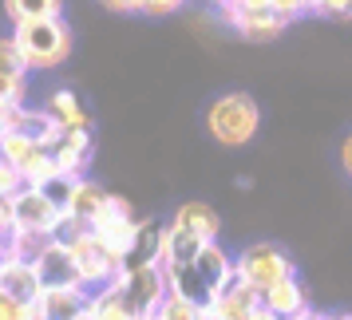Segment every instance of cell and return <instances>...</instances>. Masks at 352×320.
Returning <instances> with one entry per match:
<instances>
[{"instance_id":"cell-19","label":"cell","mask_w":352,"mask_h":320,"mask_svg":"<svg viewBox=\"0 0 352 320\" xmlns=\"http://www.w3.org/2000/svg\"><path fill=\"white\" fill-rule=\"evenodd\" d=\"M4 12L16 24H28V20H60L64 16V0H4Z\"/></svg>"},{"instance_id":"cell-25","label":"cell","mask_w":352,"mask_h":320,"mask_svg":"<svg viewBox=\"0 0 352 320\" xmlns=\"http://www.w3.org/2000/svg\"><path fill=\"white\" fill-rule=\"evenodd\" d=\"M16 190H24V182H20V174L8 166V162L0 159V198H12Z\"/></svg>"},{"instance_id":"cell-15","label":"cell","mask_w":352,"mask_h":320,"mask_svg":"<svg viewBox=\"0 0 352 320\" xmlns=\"http://www.w3.org/2000/svg\"><path fill=\"white\" fill-rule=\"evenodd\" d=\"M87 308H91V293L87 288H44V297H40L44 320H76Z\"/></svg>"},{"instance_id":"cell-22","label":"cell","mask_w":352,"mask_h":320,"mask_svg":"<svg viewBox=\"0 0 352 320\" xmlns=\"http://www.w3.org/2000/svg\"><path fill=\"white\" fill-rule=\"evenodd\" d=\"M270 8L273 12H281L285 20H297V16H305V12H313L317 0H270Z\"/></svg>"},{"instance_id":"cell-32","label":"cell","mask_w":352,"mask_h":320,"mask_svg":"<svg viewBox=\"0 0 352 320\" xmlns=\"http://www.w3.org/2000/svg\"><path fill=\"white\" fill-rule=\"evenodd\" d=\"M76 320H91V308H87V312H80V317H76Z\"/></svg>"},{"instance_id":"cell-28","label":"cell","mask_w":352,"mask_h":320,"mask_svg":"<svg viewBox=\"0 0 352 320\" xmlns=\"http://www.w3.org/2000/svg\"><path fill=\"white\" fill-rule=\"evenodd\" d=\"M257 8H270V0H230V8L222 12V20H230L234 12H257Z\"/></svg>"},{"instance_id":"cell-3","label":"cell","mask_w":352,"mask_h":320,"mask_svg":"<svg viewBox=\"0 0 352 320\" xmlns=\"http://www.w3.org/2000/svg\"><path fill=\"white\" fill-rule=\"evenodd\" d=\"M12 44H16L20 60L28 71H52L72 56V28L67 20H28L12 28Z\"/></svg>"},{"instance_id":"cell-1","label":"cell","mask_w":352,"mask_h":320,"mask_svg":"<svg viewBox=\"0 0 352 320\" xmlns=\"http://www.w3.org/2000/svg\"><path fill=\"white\" fill-rule=\"evenodd\" d=\"M222 233V218L218 209L206 202H186L175 209V218L166 222V238H162V269L166 265H194L198 253L214 245Z\"/></svg>"},{"instance_id":"cell-13","label":"cell","mask_w":352,"mask_h":320,"mask_svg":"<svg viewBox=\"0 0 352 320\" xmlns=\"http://www.w3.org/2000/svg\"><path fill=\"white\" fill-rule=\"evenodd\" d=\"M241 40H254V44H265V40H277V36L289 28V20L273 8H257V12H234L226 20Z\"/></svg>"},{"instance_id":"cell-6","label":"cell","mask_w":352,"mask_h":320,"mask_svg":"<svg viewBox=\"0 0 352 320\" xmlns=\"http://www.w3.org/2000/svg\"><path fill=\"white\" fill-rule=\"evenodd\" d=\"M115 288L123 293V301L139 312V317H151L159 301L166 297V273L162 265H146V269H123V277L115 281Z\"/></svg>"},{"instance_id":"cell-27","label":"cell","mask_w":352,"mask_h":320,"mask_svg":"<svg viewBox=\"0 0 352 320\" xmlns=\"http://www.w3.org/2000/svg\"><path fill=\"white\" fill-rule=\"evenodd\" d=\"M12 206H8V198H0V249H4V241L12 238Z\"/></svg>"},{"instance_id":"cell-18","label":"cell","mask_w":352,"mask_h":320,"mask_svg":"<svg viewBox=\"0 0 352 320\" xmlns=\"http://www.w3.org/2000/svg\"><path fill=\"white\" fill-rule=\"evenodd\" d=\"M194 269H198V277L206 281V288H210V293L218 297V293H222V285L230 281V277H234V257H230V253L222 249V245L214 241V245H206V249L198 253V261H194Z\"/></svg>"},{"instance_id":"cell-10","label":"cell","mask_w":352,"mask_h":320,"mask_svg":"<svg viewBox=\"0 0 352 320\" xmlns=\"http://www.w3.org/2000/svg\"><path fill=\"white\" fill-rule=\"evenodd\" d=\"M36 269H40L44 288H83L80 269H76V261H72V249H67V241H60V238L44 249V257L36 261Z\"/></svg>"},{"instance_id":"cell-9","label":"cell","mask_w":352,"mask_h":320,"mask_svg":"<svg viewBox=\"0 0 352 320\" xmlns=\"http://www.w3.org/2000/svg\"><path fill=\"white\" fill-rule=\"evenodd\" d=\"M28 76H32V71L24 67L16 44H12V36H0V99L24 107V103H28Z\"/></svg>"},{"instance_id":"cell-20","label":"cell","mask_w":352,"mask_h":320,"mask_svg":"<svg viewBox=\"0 0 352 320\" xmlns=\"http://www.w3.org/2000/svg\"><path fill=\"white\" fill-rule=\"evenodd\" d=\"M20 135L24 139H32V143H40V146H52L56 139H60V127H56V119H52L44 107H24L20 111Z\"/></svg>"},{"instance_id":"cell-16","label":"cell","mask_w":352,"mask_h":320,"mask_svg":"<svg viewBox=\"0 0 352 320\" xmlns=\"http://www.w3.org/2000/svg\"><path fill=\"white\" fill-rule=\"evenodd\" d=\"M44 111L56 119V127L60 130H91V115L83 111V103L76 99V91H67V87H56L44 103Z\"/></svg>"},{"instance_id":"cell-23","label":"cell","mask_w":352,"mask_h":320,"mask_svg":"<svg viewBox=\"0 0 352 320\" xmlns=\"http://www.w3.org/2000/svg\"><path fill=\"white\" fill-rule=\"evenodd\" d=\"M313 12H320L329 20H352V0H317Z\"/></svg>"},{"instance_id":"cell-26","label":"cell","mask_w":352,"mask_h":320,"mask_svg":"<svg viewBox=\"0 0 352 320\" xmlns=\"http://www.w3.org/2000/svg\"><path fill=\"white\" fill-rule=\"evenodd\" d=\"M182 4H190V0H143V16H170Z\"/></svg>"},{"instance_id":"cell-7","label":"cell","mask_w":352,"mask_h":320,"mask_svg":"<svg viewBox=\"0 0 352 320\" xmlns=\"http://www.w3.org/2000/svg\"><path fill=\"white\" fill-rule=\"evenodd\" d=\"M91 233H96L111 253L123 257V269H127V253H131V245H135V233H139V218H131V206L123 198L111 194V202H107V209L96 218Z\"/></svg>"},{"instance_id":"cell-11","label":"cell","mask_w":352,"mask_h":320,"mask_svg":"<svg viewBox=\"0 0 352 320\" xmlns=\"http://www.w3.org/2000/svg\"><path fill=\"white\" fill-rule=\"evenodd\" d=\"M107 202H111V190H103L91 178H80L72 190V202H67V222L80 225V229H91L96 218L107 209Z\"/></svg>"},{"instance_id":"cell-8","label":"cell","mask_w":352,"mask_h":320,"mask_svg":"<svg viewBox=\"0 0 352 320\" xmlns=\"http://www.w3.org/2000/svg\"><path fill=\"white\" fill-rule=\"evenodd\" d=\"M52 178H83L87 155H91V130H60V139L48 146Z\"/></svg>"},{"instance_id":"cell-17","label":"cell","mask_w":352,"mask_h":320,"mask_svg":"<svg viewBox=\"0 0 352 320\" xmlns=\"http://www.w3.org/2000/svg\"><path fill=\"white\" fill-rule=\"evenodd\" d=\"M162 238H166V225L139 222L135 245H131V253H127V269H146V265H162Z\"/></svg>"},{"instance_id":"cell-14","label":"cell","mask_w":352,"mask_h":320,"mask_svg":"<svg viewBox=\"0 0 352 320\" xmlns=\"http://www.w3.org/2000/svg\"><path fill=\"white\" fill-rule=\"evenodd\" d=\"M261 304H265L270 312H277L281 320H301L305 312H313L301 277H285L281 285H273L270 293H261Z\"/></svg>"},{"instance_id":"cell-4","label":"cell","mask_w":352,"mask_h":320,"mask_svg":"<svg viewBox=\"0 0 352 320\" xmlns=\"http://www.w3.org/2000/svg\"><path fill=\"white\" fill-rule=\"evenodd\" d=\"M234 273L261 297V293H270L273 285H281L285 277H297V265H293V257H289L281 245L261 241V245H250V249H241V253L234 257Z\"/></svg>"},{"instance_id":"cell-31","label":"cell","mask_w":352,"mask_h":320,"mask_svg":"<svg viewBox=\"0 0 352 320\" xmlns=\"http://www.w3.org/2000/svg\"><path fill=\"white\" fill-rule=\"evenodd\" d=\"M250 320H281V317H277V312H270L265 304H257L254 312H250Z\"/></svg>"},{"instance_id":"cell-2","label":"cell","mask_w":352,"mask_h":320,"mask_svg":"<svg viewBox=\"0 0 352 320\" xmlns=\"http://www.w3.org/2000/svg\"><path fill=\"white\" fill-rule=\"evenodd\" d=\"M206 130L210 139L226 150H241L254 143V135L261 130V107L250 91H226L206 107Z\"/></svg>"},{"instance_id":"cell-12","label":"cell","mask_w":352,"mask_h":320,"mask_svg":"<svg viewBox=\"0 0 352 320\" xmlns=\"http://www.w3.org/2000/svg\"><path fill=\"white\" fill-rule=\"evenodd\" d=\"M0 293L16 297L20 304H36L40 297H44L40 269L28 265V261H0Z\"/></svg>"},{"instance_id":"cell-21","label":"cell","mask_w":352,"mask_h":320,"mask_svg":"<svg viewBox=\"0 0 352 320\" xmlns=\"http://www.w3.org/2000/svg\"><path fill=\"white\" fill-rule=\"evenodd\" d=\"M91 320H143V317L123 301L119 288H103V293L91 297Z\"/></svg>"},{"instance_id":"cell-30","label":"cell","mask_w":352,"mask_h":320,"mask_svg":"<svg viewBox=\"0 0 352 320\" xmlns=\"http://www.w3.org/2000/svg\"><path fill=\"white\" fill-rule=\"evenodd\" d=\"M340 166H344V174L352 178V130L344 135V143H340Z\"/></svg>"},{"instance_id":"cell-24","label":"cell","mask_w":352,"mask_h":320,"mask_svg":"<svg viewBox=\"0 0 352 320\" xmlns=\"http://www.w3.org/2000/svg\"><path fill=\"white\" fill-rule=\"evenodd\" d=\"M28 107V103H24ZM24 107H16V103H8V99H0V135H8V130L20 127V111Z\"/></svg>"},{"instance_id":"cell-5","label":"cell","mask_w":352,"mask_h":320,"mask_svg":"<svg viewBox=\"0 0 352 320\" xmlns=\"http://www.w3.org/2000/svg\"><path fill=\"white\" fill-rule=\"evenodd\" d=\"M8 206H12V225H16L20 233L56 238V233H60V225L67 222V214L56 206L40 186H24V190H16L12 198H8Z\"/></svg>"},{"instance_id":"cell-29","label":"cell","mask_w":352,"mask_h":320,"mask_svg":"<svg viewBox=\"0 0 352 320\" xmlns=\"http://www.w3.org/2000/svg\"><path fill=\"white\" fill-rule=\"evenodd\" d=\"M107 12H143V0H99Z\"/></svg>"}]
</instances>
